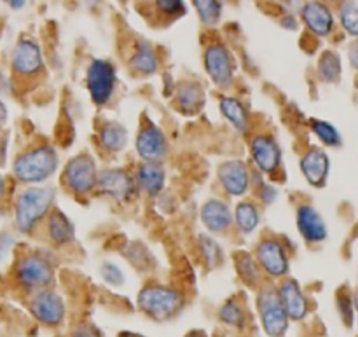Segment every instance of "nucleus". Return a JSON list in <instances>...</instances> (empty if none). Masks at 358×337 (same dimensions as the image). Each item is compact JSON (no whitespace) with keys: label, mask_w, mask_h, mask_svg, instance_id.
<instances>
[{"label":"nucleus","mask_w":358,"mask_h":337,"mask_svg":"<svg viewBox=\"0 0 358 337\" xmlns=\"http://www.w3.org/2000/svg\"><path fill=\"white\" fill-rule=\"evenodd\" d=\"M101 278H103L108 285L119 287L124 283V273L121 271L119 266L112 264V262H105V264L101 266Z\"/></svg>","instance_id":"obj_35"},{"label":"nucleus","mask_w":358,"mask_h":337,"mask_svg":"<svg viewBox=\"0 0 358 337\" xmlns=\"http://www.w3.org/2000/svg\"><path fill=\"white\" fill-rule=\"evenodd\" d=\"M56 168H58V154L51 145L31 147L14 161V175L24 184H38L48 180Z\"/></svg>","instance_id":"obj_1"},{"label":"nucleus","mask_w":358,"mask_h":337,"mask_svg":"<svg viewBox=\"0 0 358 337\" xmlns=\"http://www.w3.org/2000/svg\"><path fill=\"white\" fill-rule=\"evenodd\" d=\"M175 100H177L178 110L187 115H192L205 103V93H203L199 84L184 83L182 86H178L177 98Z\"/></svg>","instance_id":"obj_23"},{"label":"nucleus","mask_w":358,"mask_h":337,"mask_svg":"<svg viewBox=\"0 0 358 337\" xmlns=\"http://www.w3.org/2000/svg\"><path fill=\"white\" fill-rule=\"evenodd\" d=\"M55 199L51 187H28L16 199V226L21 233H30L38 220L45 217Z\"/></svg>","instance_id":"obj_3"},{"label":"nucleus","mask_w":358,"mask_h":337,"mask_svg":"<svg viewBox=\"0 0 358 337\" xmlns=\"http://www.w3.org/2000/svg\"><path fill=\"white\" fill-rule=\"evenodd\" d=\"M7 119V108L6 105H3V101L0 100V122H3Z\"/></svg>","instance_id":"obj_40"},{"label":"nucleus","mask_w":358,"mask_h":337,"mask_svg":"<svg viewBox=\"0 0 358 337\" xmlns=\"http://www.w3.org/2000/svg\"><path fill=\"white\" fill-rule=\"evenodd\" d=\"M3 189H6V180H3V177L0 175V196L3 194Z\"/></svg>","instance_id":"obj_42"},{"label":"nucleus","mask_w":358,"mask_h":337,"mask_svg":"<svg viewBox=\"0 0 358 337\" xmlns=\"http://www.w3.org/2000/svg\"><path fill=\"white\" fill-rule=\"evenodd\" d=\"M297 229L308 243H322L327 238V224L311 205H301L296 215Z\"/></svg>","instance_id":"obj_17"},{"label":"nucleus","mask_w":358,"mask_h":337,"mask_svg":"<svg viewBox=\"0 0 358 337\" xmlns=\"http://www.w3.org/2000/svg\"><path fill=\"white\" fill-rule=\"evenodd\" d=\"M96 189L115 201H128L135 194L136 184L124 170H105L98 177Z\"/></svg>","instance_id":"obj_13"},{"label":"nucleus","mask_w":358,"mask_h":337,"mask_svg":"<svg viewBox=\"0 0 358 337\" xmlns=\"http://www.w3.org/2000/svg\"><path fill=\"white\" fill-rule=\"evenodd\" d=\"M259 318L264 332L269 337H282L289 329V317H287L283 304L280 301L278 289L275 287H262L257 299Z\"/></svg>","instance_id":"obj_5"},{"label":"nucleus","mask_w":358,"mask_h":337,"mask_svg":"<svg viewBox=\"0 0 358 337\" xmlns=\"http://www.w3.org/2000/svg\"><path fill=\"white\" fill-rule=\"evenodd\" d=\"M119 337H142V336H138V334H133V332H124V334H121Z\"/></svg>","instance_id":"obj_45"},{"label":"nucleus","mask_w":358,"mask_h":337,"mask_svg":"<svg viewBox=\"0 0 358 337\" xmlns=\"http://www.w3.org/2000/svg\"><path fill=\"white\" fill-rule=\"evenodd\" d=\"M185 337H206V334H205V332L196 331V332H191V334H187Z\"/></svg>","instance_id":"obj_41"},{"label":"nucleus","mask_w":358,"mask_h":337,"mask_svg":"<svg viewBox=\"0 0 358 337\" xmlns=\"http://www.w3.org/2000/svg\"><path fill=\"white\" fill-rule=\"evenodd\" d=\"M220 322H224L229 327H243L245 325V311L238 301H226L219 310Z\"/></svg>","instance_id":"obj_31"},{"label":"nucleus","mask_w":358,"mask_h":337,"mask_svg":"<svg viewBox=\"0 0 358 337\" xmlns=\"http://www.w3.org/2000/svg\"><path fill=\"white\" fill-rule=\"evenodd\" d=\"M201 222L210 233H224L233 224V212L227 203L208 199L201 208Z\"/></svg>","instance_id":"obj_20"},{"label":"nucleus","mask_w":358,"mask_h":337,"mask_svg":"<svg viewBox=\"0 0 358 337\" xmlns=\"http://www.w3.org/2000/svg\"><path fill=\"white\" fill-rule=\"evenodd\" d=\"M338 306L339 311H341V317L345 320V324L348 327H352V322H353V301L350 299L348 296H339L338 297Z\"/></svg>","instance_id":"obj_37"},{"label":"nucleus","mask_w":358,"mask_h":337,"mask_svg":"<svg viewBox=\"0 0 358 337\" xmlns=\"http://www.w3.org/2000/svg\"><path fill=\"white\" fill-rule=\"evenodd\" d=\"M220 112H222L224 117L233 124V128H236L240 133H245L248 129V112L245 108V105L241 103L238 98L224 96L220 98L219 103Z\"/></svg>","instance_id":"obj_25"},{"label":"nucleus","mask_w":358,"mask_h":337,"mask_svg":"<svg viewBox=\"0 0 358 337\" xmlns=\"http://www.w3.org/2000/svg\"><path fill=\"white\" fill-rule=\"evenodd\" d=\"M30 311L41 324L56 327L65 318V303L52 290H41L31 297Z\"/></svg>","instance_id":"obj_11"},{"label":"nucleus","mask_w":358,"mask_h":337,"mask_svg":"<svg viewBox=\"0 0 358 337\" xmlns=\"http://www.w3.org/2000/svg\"><path fill=\"white\" fill-rule=\"evenodd\" d=\"M205 69L210 79L219 87H229L234 80V65L233 55L224 44H210L205 49Z\"/></svg>","instance_id":"obj_8"},{"label":"nucleus","mask_w":358,"mask_h":337,"mask_svg":"<svg viewBox=\"0 0 358 337\" xmlns=\"http://www.w3.org/2000/svg\"><path fill=\"white\" fill-rule=\"evenodd\" d=\"M194 7L198 9V14L203 23H219L220 14H222V3L220 2H215V0H194Z\"/></svg>","instance_id":"obj_32"},{"label":"nucleus","mask_w":358,"mask_h":337,"mask_svg":"<svg viewBox=\"0 0 358 337\" xmlns=\"http://www.w3.org/2000/svg\"><path fill=\"white\" fill-rule=\"evenodd\" d=\"M48 234L55 245H69L73 241L76 229L62 210H52L48 219Z\"/></svg>","instance_id":"obj_22"},{"label":"nucleus","mask_w":358,"mask_h":337,"mask_svg":"<svg viewBox=\"0 0 358 337\" xmlns=\"http://www.w3.org/2000/svg\"><path fill=\"white\" fill-rule=\"evenodd\" d=\"M318 76L325 83H338L341 77V59L334 51H324L318 59Z\"/></svg>","instance_id":"obj_29"},{"label":"nucleus","mask_w":358,"mask_h":337,"mask_svg":"<svg viewBox=\"0 0 358 337\" xmlns=\"http://www.w3.org/2000/svg\"><path fill=\"white\" fill-rule=\"evenodd\" d=\"M329 168H331V161L320 147H311L301 157V171L313 187H324L329 177Z\"/></svg>","instance_id":"obj_16"},{"label":"nucleus","mask_w":358,"mask_h":337,"mask_svg":"<svg viewBox=\"0 0 358 337\" xmlns=\"http://www.w3.org/2000/svg\"><path fill=\"white\" fill-rule=\"evenodd\" d=\"M72 337H94V336H91L90 332H83V331H80V332H77V334H73Z\"/></svg>","instance_id":"obj_43"},{"label":"nucleus","mask_w":358,"mask_h":337,"mask_svg":"<svg viewBox=\"0 0 358 337\" xmlns=\"http://www.w3.org/2000/svg\"><path fill=\"white\" fill-rule=\"evenodd\" d=\"M136 152L143 163H159L168 152V142L164 133L157 126L149 124L136 136Z\"/></svg>","instance_id":"obj_14"},{"label":"nucleus","mask_w":358,"mask_h":337,"mask_svg":"<svg viewBox=\"0 0 358 337\" xmlns=\"http://www.w3.org/2000/svg\"><path fill=\"white\" fill-rule=\"evenodd\" d=\"M136 185L149 196L163 191L164 170L159 163H142L136 168Z\"/></svg>","instance_id":"obj_21"},{"label":"nucleus","mask_w":358,"mask_h":337,"mask_svg":"<svg viewBox=\"0 0 358 337\" xmlns=\"http://www.w3.org/2000/svg\"><path fill=\"white\" fill-rule=\"evenodd\" d=\"M98 177L100 175H98L96 163L87 154H79V156L72 157L63 171L65 185L79 196L90 194L98 185Z\"/></svg>","instance_id":"obj_6"},{"label":"nucleus","mask_w":358,"mask_h":337,"mask_svg":"<svg viewBox=\"0 0 358 337\" xmlns=\"http://www.w3.org/2000/svg\"><path fill=\"white\" fill-rule=\"evenodd\" d=\"M339 20L343 28L353 37H358V3L343 2L339 7Z\"/></svg>","instance_id":"obj_33"},{"label":"nucleus","mask_w":358,"mask_h":337,"mask_svg":"<svg viewBox=\"0 0 358 337\" xmlns=\"http://www.w3.org/2000/svg\"><path fill=\"white\" fill-rule=\"evenodd\" d=\"M133 72L142 73V76H152L159 66V58H157L156 49L147 42H140L136 44L135 52H133L131 59H129Z\"/></svg>","instance_id":"obj_24"},{"label":"nucleus","mask_w":358,"mask_h":337,"mask_svg":"<svg viewBox=\"0 0 358 337\" xmlns=\"http://www.w3.org/2000/svg\"><path fill=\"white\" fill-rule=\"evenodd\" d=\"M219 178L224 191L229 196H243L250 185V175L243 161H226L219 166Z\"/></svg>","instance_id":"obj_15"},{"label":"nucleus","mask_w":358,"mask_h":337,"mask_svg":"<svg viewBox=\"0 0 358 337\" xmlns=\"http://www.w3.org/2000/svg\"><path fill=\"white\" fill-rule=\"evenodd\" d=\"M301 17L311 34L318 37H327L334 28V16L325 3L308 2L301 9Z\"/></svg>","instance_id":"obj_19"},{"label":"nucleus","mask_w":358,"mask_h":337,"mask_svg":"<svg viewBox=\"0 0 358 337\" xmlns=\"http://www.w3.org/2000/svg\"><path fill=\"white\" fill-rule=\"evenodd\" d=\"M255 261H257L259 268L269 275L271 278H282L289 273L290 262L287 250L283 248V245L278 240H262L257 245V250H255Z\"/></svg>","instance_id":"obj_9"},{"label":"nucleus","mask_w":358,"mask_h":337,"mask_svg":"<svg viewBox=\"0 0 358 337\" xmlns=\"http://www.w3.org/2000/svg\"><path fill=\"white\" fill-rule=\"evenodd\" d=\"M156 7L164 16H180L185 13V6L180 0H157Z\"/></svg>","instance_id":"obj_36"},{"label":"nucleus","mask_w":358,"mask_h":337,"mask_svg":"<svg viewBox=\"0 0 358 337\" xmlns=\"http://www.w3.org/2000/svg\"><path fill=\"white\" fill-rule=\"evenodd\" d=\"M86 86L94 105H105L114 94L115 69L107 59H91L86 70Z\"/></svg>","instance_id":"obj_7"},{"label":"nucleus","mask_w":358,"mask_h":337,"mask_svg":"<svg viewBox=\"0 0 358 337\" xmlns=\"http://www.w3.org/2000/svg\"><path fill=\"white\" fill-rule=\"evenodd\" d=\"M348 56H350V63H352L353 69H358V42H353V44L350 45Z\"/></svg>","instance_id":"obj_39"},{"label":"nucleus","mask_w":358,"mask_h":337,"mask_svg":"<svg viewBox=\"0 0 358 337\" xmlns=\"http://www.w3.org/2000/svg\"><path fill=\"white\" fill-rule=\"evenodd\" d=\"M353 308L358 311V290L355 292V296H353Z\"/></svg>","instance_id":"obj_44"},{"label":"nucleus","mask_w":358,"mask_h":337,"mask_svg":"<svg viewBox=\"0 0 358 337\" xmlns=\"http://www.w3.org/2000/svg\"><path fill=\"white\" fill-rule=\"evenodd\" d=\"M278 296L289 320L299 322L308 315V301L296 280L289 278L278 287Z\"/></svg>","instance_id":"obj_18"},{"label":"nucleus","mask_w":358,"mask_h":337,"mask_svg":"<svg viewBox=\"0 0 358 337\" xmlns=\"http://www.w3.org/2000/svg\"><path fill=\"white\" fill-rule=\"evenodd\" d=\"M250 156L261 173H273L282 164V149L269 135H255L252 138Z\"/></svg>","instance_id":"obj_12"},{"label":"nucleus","mask_w":358,"mask_h":337,"mask_svg":"<svg viewBox=\"0 0 358 337\" xmlns=\"http://www.w3.org/2000/svg\"><path fill=\"white\" fill-rule=\"evenodd\" d=\"M311 129H313V133L318 136V140H320L324 145H327V147L341 145V142H343L341 135H339V131L336 129V126H332L331 122L313 119V121H311Z\"/></svg>","instance_id":"obj_30"},{"label":"nucleus","mask_w":358,"mask_h":337,"mask_svg":"<svg viewBox=\"0 0 358 337\" xmlns=\"http://www.w3.org/2000/svg\"><path fill=\"white\" fill-rule=\"evenodd\" d=\"M257 196H259V199L264 203V205H271V203L278 198V191H276L273 185L264 184V182H262V184H259Z\"/></svg>","instance_id":"obj_38"},{"label":"nucleus","mask_w":358,"mask_h":337,"mask_svg":"<svg viewBox=\"0 0 358 337\" xmlns=\"http://www.w3.org/2000/svg\"><path fill=\"white\" fill-rule=\"evenodd\" d=\"M17 285L24 290H48L55 280V269L48 257L41 254H28L17 261L14 269Z\"/></svg>","instance_id":"obj_4"},{"label":"nucleus","mask_w":358,"mask_h":337,"mask_svg":"<svg viewBox=\"0 0 358 337\" xmlns=\"http://www.w3.org/2000/svg\"><path fill=\"white\" fill-rule=\"evenodd\" d=\"M136 304L147 317L164 322L180 313L184 308V296L171 287L147 285L140 290Z\"/></svg>","instance_id":"obj_2"},{"label":"nucleus","mask_w":358,"mask_h":337,"mask_svg":"<svg viewBox=\"0 0 358 337\" xmlns=\"http://www.w3.org/2000/svg\"><path fill=\"white\" fill-rule=\"evenodd\" d=\"M199 248H201V254L205 255L206 259V264L210 266V268H213V266H217L220 262V255H222V252H220V247L217 245L215 240H212V238L208 236H201L199 238Z\"/></svg>","instance_id":"obj_34"},{"label":"nucleus","mask_w":358,"mask_h":337,"mask_svg":"<svg viewBox=\"0 0 358 337\" xmlns=\"http://www.w3.org/2000/svg\"><path fill=\"white\" fill-rule=\"evenodd\" d=\"M42 66H44V59H42V52L37 42L31 38H21L14 45L13 58H10V69H13L14 76L31 77L41 72Z\"/></svg>","instance_id":"obj_10"},{"label":"nucleus","mask_w":358,"mask_h":337,"mask_svg":"<svg viewBox=\"0 0 358 337\" xmlns=\"http://www.w3.org/2000/svg\"><path fill=\"white\" fill-rule=\"evenodd\" d=\"M234 220H236V227L240 233L252 234L261 222L259 208L252 201H241L234 210Z\"/></svg>","instance_id":"obj_27"},{"label":"nucleus","mask_w":358,"mask_h":337,"mask_svg":"<svg viewBox=\"0 0 358 337\" xmlns=\"http://www.w3.org/2000/svg\"><path fill=\"white\" fill-rule=\"evenodd\" d=\"M234 266H236L238 276L245 282L248 287H257L261 273H259V264L250 254L247 252H240L234 255Z\"/></svg>","instance_id":"obj_28"},{"label":"nucleus","mask_w":358,"mask_h":337,"mask_svg":"<svg viewBox=\"0 0 358 337\" xmlns=\"http://www.w3.org/2000/svg\"><path fill=\"white\" fill-rule=\"evenodd\" d=\"M98 138H100V143L103 149L110 150V152H119L128 143V131H126V128L122 124L110 121L101 126Z\"/></svg>","instance_id":"obj_26"}]
</instances>
